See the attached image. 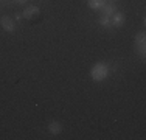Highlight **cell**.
I'll use <instances>...</instances> for the list:
<instances>
[{"instance_id":"6da1fadb","label":"cell","mask_w":146,"mask_h":140,"mask_svg":"<svg viewBox=\"0 0 146 140\" xmlns=\"http://www.w3.org/2000/svg\"><path fill=\"white\" fill-rule=\"evenodd\" d=\"M109 76V65L106 62H96V64L92 65L90 69V78L93 79L95 83H101Z\"/></svg>"},{"instance_id":"7a4b0ae2","label":"cell","mask_w":146,"mask_h":140,"mask_svg":"<svg viewBox=\"0 0 146 140\" xmlns=\"http://www.w3.org/2000/svg\"><path fill=\"white\" fill-rule=\"evenodd\" d=\"M134 47H135V53L140 55L141 59H145V55H146V36H145V31H140V33L135 34Z\"/></svg>"},{"instance_id":"3957f363","label":"cell","mask_w":146,"mask_h":140,"mask_svg":"<svg viewBox=\"0 0 146 140\" xmlns=\"http://www.w3.org/2000/svg\"><path fill=\"white\" fill-rule=\"evenodd\" d=\"M0 25H2V28L6 33H14L16 31V22L13 20V17H9V16L0 17Z\"/></svg>"},{"instance_id":"277c9868","label":"cell","mask_w":146,"mask_h":140,"mask_svg":"<svg viewBox=\"0 0 146 140\" xmlns=\"http://www.w3.org/2000/svg\"><path fill=\"white\" fill-rule=\"evenodd\" d=\"M62 131H64V126H62L61 121L51 120L50 123H48V132H50L51 135H59Z\"/></svg>"},{"instance_id":"5b68a950","label":"cell","mask_w":146,"mask_h":140,"mask_svg":"<svg viewBox=\"0 0 146 140\" xmlns=\"http://www.w3.org/2000/svg\"><path fill=\"white\" fill-rule=\"evenodd\" d=\"M110 22H112V27H123L124 22H126V16H124L123 13H115L112 17H110Z\"/></svg>"},{"instance_id":"8992f818","label":"cell","mask_w":146,"mask_h":140,"mask_svg":"<svg viewBox=\"0 0 146 140\" xmlns=\"http://www.w3.org/2000/svg\"><path fill=\"white\" fill-rule=\"evenodd\" d=\"M39 13H40L39 6H36V5H30V6H27V8L23 9L22 16L25 17V19H33V17H34V16H37Z\"/></svg>"},{"instance_id":"52a82bcc","label":"cell","mask_w":146,"mask_h":140,"mask_svg":"<svg viewBox=\"0 0 146 140\" xmlns=\"http://www.w3.org/2000/svg\"><path fill=\"white\" fill-rule=\"evenodd\" d=\"M101 13H103L101 16H107V17H112L113 14L117 13V6L113 5L112 2H110V3H106V5H104L103 8H101Z\"/></svg>"},{"instance_id":"ba28073f","label":"cell","mask_w":146,"mask_h":140,"mask_svg":"<svg viewBox=\"0 0 146 140\" xmlns=\"http://www.w3.org/2000/svg\"><path fill=\"white\" fill-rule=\"evenodd\" d=\"M87 5L90 9H95V11H98V9H101L104 5H106V0H87Z\"/></svg>"},{"instance_id":"9c48e42d","label":"cell","mask_w":146,"mask_h":140,"mask_svg":"<svg viewBox=\"0 0 146 140\" xmlns=\"http://www.w3.org/2000/svg\"><path fill=\"white\" fill-rule=\"evenodd\" d=\"M98 23H100L103 28H110V27H112L110 17H107V16H101V17H100V19H98Z\"/></svg>"},{"instance_id":"30bf717a","label":"cell","mask_w":146,"mask_h":140,"mask_svg":"<svg viewBox=\"0 0 146 140\" xmlns=\"http://www.w3.org/2000/svg\"><path fill=\"white\" fill-rule=\"evenodd\" d=\"M16 2H17V3H20V5H23V3H27L28 0H16Z\"/></svg>"},{"instance_id":"8fae6325","label":"cell","mask_w":146,"mask_h":140,"mask_svg":"<svg viewBox=\"0 0 146 140\" xmlns=\"http://www.w3.org/2000/svg\"><path fill=\"white\" fill-rule=\"evenodd\" d=\"M109 2H113V0H109Z\"/></svg>"}]
</instances>
